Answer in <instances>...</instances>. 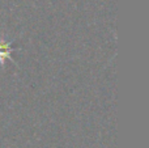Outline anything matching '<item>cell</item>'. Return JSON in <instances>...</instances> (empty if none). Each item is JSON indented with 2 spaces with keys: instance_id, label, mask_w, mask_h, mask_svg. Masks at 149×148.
I'll return each instance as SVG.
<instances>
[{
  "instance_id": "6da1fadb",
  "label": "cell",
  "mask_w": 149,
  "mask_h": 148,
  "mask_svg": "<svg viewBox=\"0 0 149 148\" xmlns=\"http://www.w3.org/2000/svg\"><path fill=\"white\" fill-rule=\"evenodd\" d=\"M5 58H10L9 55V43L0 41V63H4Z\"/></svg>"
}]
</instances>
